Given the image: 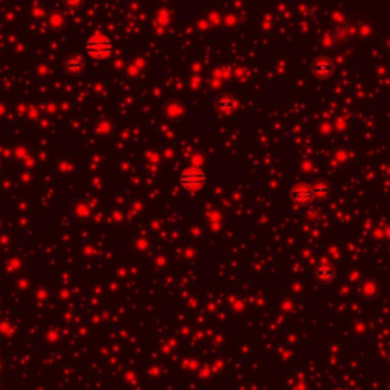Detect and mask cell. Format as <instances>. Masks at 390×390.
Returning a JSON list of instances; mask_svg holds the SVG:
<instances>
[{"label": "cell", "mask_w": 390, "mask_h": 390, "mask_svg": "<svg viewBox=\"0 0 390 390\" xmlns=\"http://www.w3.org/2000/svg\"><path fill=\"white\" fill-rule=\"evenodd\" d=\"M85 52L93 60H104L113 52V43L104 34H95L85 41Z\"/></svg>", "instance_id": "1"}, {"label": "cell", "mask_w": 390, "mask_h": 390, "mask_svg": "<svg viewBox=\"0 0 390 390\" xmlns=\"http://www.w3.org/2000/svg\"><path fill=\"white\" fill-rule=\"evenodd\" d=\"M180 186L185 188L186 191H200L206 186L208 183V174L200 169V168H188L180 172L178 175Z\"/></svg>", "instance_id": "2"}, {"label": "cell", "mask_w": 390, "mask_h": 390, "mask_svg": "<svg viewBox=\"0 0 390 390\" xmlns=\"http://www.w3.org/2000/svg\"><path fill=\"white\" fill-rule=\"evenodd\" d=\"M314 200V194H312V188L308 185H296L291 191H290V201L294 206H308Z\"/></svg>", "instance_id": "3"}, {"label": "cell", "mask_w": 390, "mask_h": 390, "mask_svg": "<svg viewBox=\"0 0 390 390\" xmlns=\"http://www.w3.org/2000/svg\"><path fill=\"white\" fill-rule=\"evenodd\" d=\"M311 71L312 74H314V77H317V78L320 79H326L329 78V77H332V74L335 71V66L328 58H317L311 64Z\"/></svg>", "instance_id": "4"}, {"label": "cell", "mask_w": 390, "mask_h": 390, "mask_svg": "<svg viewBox=\"0 0 390 390\" xmlns=\"http://www.w3.org/2000/svg\"><path fill=\"white\" fill-rule=\"evenodd\" d=\"M312 276L318 284L326 285V284H331L334 281V278L337 276V271H335L334 267H331L328 264H317L314 271H312Z\"/></svg>", "instance_id": "5"}, {"label": "cell", "mask_w": 390, "mask_h": 390, "mask_svg": "<svg viewBox=\"0 0 390 390\" xmlns=\"http://www.w3.org/2000/svg\"><path fill=\"white\" fill-rule=\"evenodd\" d=\"M238 102L231 95H220L215 101V107L220 113H231L236 108Z\"/></svg>", "instance_id": "6"}, {"label": "cell", "mask_w": 390, "mask_h": 390, "mask_svg": "<svg viewBox=\"0 0 390 390\" xmlns=\"http://www.w3.org/2000/svg\"><path fill=\"white\" fill-rule=\"evenodd\" d=\"M311 188L314 198H328L331 195V185L329 183H317Z\"/></svg>", "instance_id": "7"}, {"label": "cell", "mask_w": 390, "mask_h": 390, "mask_svg": "<svg viewBox=\"0 0 390 390\" xmlns=\"http://www.w3.org/2000/svg\"><path fill=\"white\" fill-rule=\"evenodd\" d=\"M82 67H84V64H82V61H79L78 58H72L66 63V69H67L69 74H79L82 71Z\"/></svg>", "instance_id": "8"}]
</instances>
